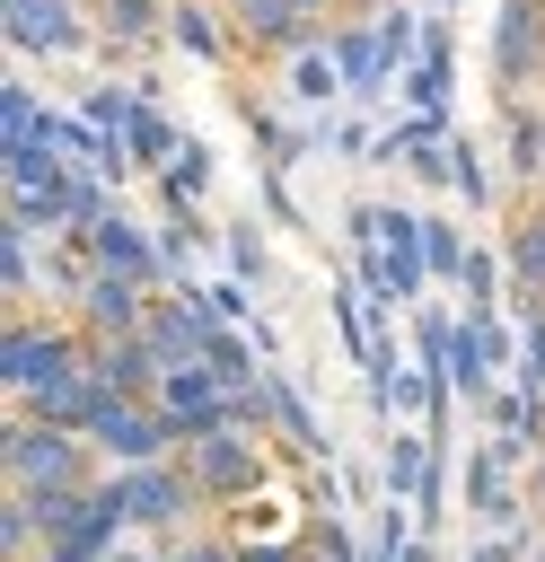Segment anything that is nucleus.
I'll list each match as a JSON object with an SVG mask.
<instances>
[{
	"label": "nucleus",
	"mask_w": 545,
	"mask_h": 562,
	"mask_svg": "<svg viewBox=\"0 0 545 562\" xmlns=\"http://www.w3.org/2000/svg\"><path fill=\"white\" fill-rule=\"evenodd\" d=\"M70 369H88L79 316H70V307H9V325H0V386L26 404L35 386H53V378H70Z\"/></svg>",
	"instance_id": "obj_1"
},
{
	"label": "nucleus",
	"mask_w": 545,
	"mask_h": 562,
	"mask_svg": "<svg viewBox=\"0 0 545 562\" xmlns=\"http://www.w3.org/2000/svg\"><path fill=\"white\" fill-rule=\"evenodd\" d=\"M97 439L53 430V422H9L0 430V492H53V483H97Z\"/></svg>",
	"instance_id": "obj_2"
},
{
	"label": "nucleus",
	"mask_w": 545,
	"mask_h": 562,
	"mask_svg": "<svg viewBox=\"0 0 545 562\" xmlns=\"http://www.w3.org/2000/svg\"><path fill=\"white\" fill-rule=\"evenodd\" d=\"M123 492H132V536H149V544H185V536H202V483H193V465L185 457H158V465H123Z\"/></svg>",
	"instance_id": "obj_3"
},
{
	"label": "nucleus",
	"mask_w": 545,
	"mask_h": 562,
	"mask_svg": "<svg viewBox=\"0 0 545 562\" xmlns=\"http://www.w3.org/2000/svg\"><path fill=\"white\" fill-rule=\"evenodd\" d=\"M176 457L193 465V483H202L211 509H246V501L272 492V439H255V430H211V439H193Z\"/></svg>",
	"instance_id": "obj_4"
},
{
	"label": "nucleus",
	"mask_w": 545,
	"mask_h": 562,
	"mask_svg": "<svg viewBox=\"0 0 545 562\" xmlns=\"http://www.w3.org/2000/svg\"><path fill=\"white\" fill-rule=\"evenodd\" d=\"M0 35L26 61H70V53L97 44V18L79 0H0Z\"/></svg>",
	"instance_id": "obj_5"
},
{
	"label": "nucleus",
	"mask_w": 545,
	"mask_h": 562,
	"mask_svg": "<svg viewBox=\"0 0 545 562\" xmlns=\"http://www.w3.org/2000/svg\"><path fill=\"white\" fill-rule=\"evenodd\" d=\"M492 97H545V0L492 9Z\"/></svg>",
	"instance_id": "obj_6"
},
{
	"label": "nucleus",
	"mask_w": 545,
	"mask_h": 562,
	"mask_svg": "<svg viewBox=\"0 0 545 562\" xmlns=\"http://www.w3.org/2000/svg\"><path fill=\"white\" fill-rule=\"evenodd\" d=\"M220 18L237 26V61H290V53H308V44L334 35V26L308 18L299 0H220Z\"/></svg>",
	"instance_id": "obj_7"
},
{
	"label": "nucleus",
	"mask_w": 545,
	"mask_h": 562,
	"mask_svg": "<svg viewBox=\"0 0 545 562\" xmlns=\"http://www.w3.org/2000/svg\"><path fill=\"white\" fill-rule=\"evenodd\" d=\"M88 439H97L105 465H158V457H176L167 404H141V395H105V413L88 422Z\"/></svg>",
	"instance_id": "obj_8"
},
{
	"label": "nucleus",
	"mask_w": 545,
	"mask_h": 562,
	"mask_svg": "<svg viewBox=\"0 0 545 562\" xmlns=\"http://www.w3.org/2000/svg\"><path fill=\"white\" fill-rule=\"evenodd\" d=\"M466 509H475V527H483V536L527 527V518H519V509H527V465H519L501 439L466 448Z\"/></svg>",
	"instance_id": "obj_9"
},
{
	"label": "nucleus",
	"mask_w": 545,
	"mask_h": 562,
	"mask_svg": "<svg viewBox=\"0 0 545 562\" xmlns=\"http://www.w3.org/2000/svg\"><path fill=\"white\" fill-rule=\"evenodd\" d=\"M141 334H149V351H158L167 369H193V360L211 351L220 316L202 307V290H158V299H149V316H141Z\"/></svg>",
	"instance_id": "obj_10"
},
{
	"label": "nucleus",
	"mask_w": 545,
	"mask_h": 562,
	"mask_svg": "<svg viewBox=\"0 0 545 562\" xmlns=\"http://www.w3.org/2000/svg\"><path fill=\"white\" fill-rule=\"evenodd\" d=\"M158 404H167V422H176V448H193V439L229 430V386L211 378V360L167 369V378H158Z\"/></svg>",
	"instance_id": "obj_11"
},
{
	"label": "nucleus",
	"mask_w": 545,
	"mask_h": 562,
	"mask_svg": "<svg viewBox=\"0 0 545 562\" xmlns=\"http://www.w3.org/2000/svg\"><path fill=\"white\" fill-rule=\"evenodd\" d=\"M88 18H97V53H105V61H149V53L167 44L176 0H97Z\"/></svg>",
	"instance_id": "obj_12"
},
{
	"label": "nucleus",
	"mask_w": 545,
	"mask_h": 562,
	"mask_svg": "<svg viewBox=\"0 0 545 562\" xmlns=\"http://www.w3.org/2000/svg\"><path fill=\"white\" fill-rule=\"evenodd\" d=\"M88 263H97V272H123V281H141V290H167V272H158V228H141L132 211H114V220L88 228Z\"/></svg>",
	"instance_id": "obj_13"
},
{
	"label": "nucleus",
	"mask_w": 545,
	"mask_h": 562,
	"mask_svg": "<svg viewBox=\"0 0 545 562\" xmlns=\"http://www.w3.org/2000/svg\"><path fill=\"white\" fill-rule=\"evenodd\" d=\"M149 299L158 290H141V281H123V272H88V290H79V334L88 342H105V334H141V316H149Z\"/></svg>",
	"instance_id": "obj_14"
},
{
	"label": "nucleus",
	"mask_w": 545,
	"mask_h": 562,
	"mask_svg": "<svg viewBox=\"0 0 545 562\" xmlns=\"http://www.w3.org/2000/svg\"><path fill=\"white\" fill-rule=\"evenodd\" d=\"M88 369H97L105 395H141V404H158V378H167V360L149 351V334H105V342H88Z\"/></svg>",
	"instance_id": "obj_15"
},
{
	"label": "nucleus",
	"mask_w": 545,
	"mask_h": 562,
	"mask_svg": "<svg viewBox=\"0 0 545 562\" xmlns=\"http://www.w3.org/2000/svg\"><path fill=\"white\" fill-rule=\"evenodd\" d=\"M325 53H334V70H343V97H378V88L396 79V70H387V44H378V18H334Z\"/></svg>",
	"instance_id": "obj_16"
},
{
	"label": "nucleus",
	"mask_w": 545,
	"mask_h": 562,
	"mask_svg": "<svg viewBox=\"0 0 545 562\" xmlns=\"http://www.w3.org/2000/svg\"><path fill=\"white\" fill-rule=\"evenodd\" d=\"M501 105V158H510V184L536 193L545 184V97H492Z\"/></svg>",
	"instance_id": "obj_17"
},
{
	"label": "nucleus",
	"mask_w": 545,
	"mask_h": 562,
	"mask_svg": "<svg viewBox=\"0 0 545 562\" xmlns=\"http://www.w3.org/2000/svg\"><path fill=\"white\" fill-rule=\"evenodd\" d=\"M18 413H26V422H53V430H79V439H88V422L105 413V386H97V369H70V378L35 386Z\"/></svg>",
	"instance_id": "obj_18"
},
{
	"label": "nucleus",
	"mask_w": 545,
	"mask_h": 562,
	"mask_svg": "<svg viewBox=\"0 0 545 562\" xmlns=\"http://www.w3.org/2000/svg\"><path fill=\"white\" fill-rule=\"evenodd\" d=\"M167 44H176V53H193V61H237V26L220 18V0H176Z\"/></svg>",
	"instance_id": "obj_19"
},
{
	"label": "nucleus",
	"mask_w": 545,
	"mask_h": 562,
	"mask_svg": "<svg viewBox=\"0 0 545 562\" xmlns=\"http://www.w3.org/2000/svg\"><path fill=\"white\" fill-rule=\"evenodd\" d=\"M501 263H510V299H545V220L519 202L510 211V237H501Z\"/></svg>",
	"instance_id": "obj_20"
},
{
	"label": "nucleus",
	"mask_w": 545,
	"mask_h": 562,
	"mask_svg": "<svg viewBox=\"0 0 545 562\" xmlns=\"http://www.w3.org/2000/svg\"><path fill=\"white\" fill-rule=\"evenodd\" d=\"M158 184V211L167 220H202V193H211V140H185V158L167 167V176H149Z\"/></svg>",
	"instance_id": "obj_21"
},
{
	"label": "nucleus",
	"mask_w": 545,
	"mask_h": 562,
	"mask_svg": "<svg viewBox=\"0 0 545 562\" xmlns=\"http://www.w3.org/2000/svg\"><path fill=\"white\" fill-rule=\"evenodd\" d=\"M53 202H62V237H88L97 220H114L123 202H114V184L97 176V167H70L62 184H53Z\"/></svg>",
	"instance_id": "obj_22"
},
{
	"label": "nucleus",
	"mask_w": 545,
	"mask_h": 562,
	"mask_svg": "<svg viewBox=\"0 0 545 562\" xmlns=\"http://www.w3.org/2000/svg\"><path fill=\"white\" fill-rule=\"evenodd\" d=\"M448 79H457V44H448V26L431 18V26H422V53H413V70H404V97H413V105H448Z\"/></svg>",
	"instance_id": "obj_23"
},
{
	"label": "nucleus",
	"mask_w": 545,
	"mask_h": 562,
	"mask_svg": "<svg viewBox=\"0 0 545 562\" xmlns=\"http://www.w3.org/2000/svg\"><path fill=\"white\" fill-rule=\"evenodd\" d=\"M185 140H193V132H176L158 105H141V114H132V132H123V149H132V167H141V176H167V167L185 158Z\"/></svg>",
	"instance_id": "obj_24"
},
{
	"label": "nucleus",
	"mask_w": 545,
	"mask_h": 562,
	"mask_svg": "<svg viewBox=\"0 0 545 562\" xmlns=\"http://www.w3.org/2000/svg\"><path fill=\"white\" fill-rule=\"evenodd\" d=\"M62 176H70V158H62L53 140H9V149H0V184H9V193H53Z\"/></svg>",
	"instance_id": "obj_25"
},
{
	"label": "nucleus",
	"mask_w": 545,
	"mask_h": 562,
	"mask_svg": "<svg viewBox=\"0 0 545 562\" xmlns=\"http://www.w3.org/2000/svg\"><path fill=\"white\" fill-rule=\"evenodd\" d=\"M431 465H440V448L431 439H413V430H396L387 439V465H378V483H387V501H422V483H431Z\"/></svg>",
	"instance_id": "obj_26"
},
{
	"label": "nucleus",
	"mask_w": 545,
	"mask_h": 562,
	"mask_svg": "<svg viewBox=\"0 0 545 562\" xmlns=\"http://www.w3.org/2000/svg\"><path fill=\"white\" fill-rule=\"evenodd\" d=\"M246 132H255V149H264V167H272V176H290V167L308 158V132H299V123H281L272 105H246Z\"/></svg>",
	"instance_id": "obj_27"
},
{
	"label": "nucleus",
	"mask_w": 545,
	"mask_h": 562,
	"mask_svg": "<svg viewBox=\"0 0 545 562\" xmlns=\"http://www.w3.org/2000/svg\"><path fill=\"white\" fill-rule=\"evenodd\" d=\"M281 79H290V97H299V105H325V97H343V70H334V53H325V44L290 53V61H281Z\"/></svg>",
	"instance_id": "obj_28"
},
{
	"label": "nucleus",
	"mask_w": 545,
	"mask_h": 562,
	"mask_svg": "<svg viewBox=\"0 0 545 562\" xmlns=\"http://www.w3.org/2000/svg\"><path fill=\"white\" fill-rule=\"evenodd\" d=\"M193 263H202V220H167V228H158V272H167V290H193V281H202Z\"/></svg>",
	"instance_id": "obj_29"
},
{
	"label": "nucleus",
	"mask_w": 545,
	"mask_h": 562,
	"mask_svg": "<svg viewBox=\"0 0 545 562\" xmlns=\"http://www.w3.org/2000/svg\"><path fill=\"white\" fill-rule=\"evenodd\" d=\"M220 255H229V281H246V290H264V281H272V246H264V228H255V220H229Z\"/></svg>",
	"instance_id": "obj_30"
},
{
	"label": "nucleus",
	"mask_w": 545,
	"mask_h": 562,
	"mask_svg": "<svg viewBox=\"0 0 545 562\" xmlns=\"http://www.w3.org/2000/svg\"><path fill=\"white\" fill-rule=\"evenodd\" d=\"M510 316H519V360H510V378L545 395V299H510Z\"/></svg>",
	"instance_id": "obj_31"
},
{
	"label": "nucleus",
	"mask_w": 545,
	"mask_h": 562,
	"mask_svg": "<svg viewBox=\"0 0 545 562\" xmlns=\"http://www.w3.org/2000/svg\"><path fill=\"white\" fill-rule=\"evenodd\" d=\"M44 123H53V105H44L26 79H9V88H0V149H9V140H44Z\"/></svg>",
	"instance_id": "obj_32"
},
{
	"label": "nucleus",
	"mask_w": 545,
	"mask_h": 562,
	"mask_svg": "<svg viewBox=\"0 0 545 562\" xmlns=\"http://www.w3.org/2000/svg\"><path fill=\"white\" fill-rule=\"evenodd\" d=\"M0 562H44V527H35L26 492H0Z\"/></svg>",
	"instance_id": "obj_33"
},
{
	"label": "nucleus",
	"mask_w": 545,
	"mask_h": 562,
	"mask_svg": "<svg viewBox=\"0 0 545 562\" xmlns=\"http://www.w3.org/2000/svg\"><path fill=\"white\" fill-rule=\"evenodd\" d=\"M79 114H88L97 132H114V140H123V132H132V114H141V88H123V79H97V88L79 97Z\"/></svg>",
	"instance_id": "obj_34"
},
{
	"label": "nucleus",
	"mask_w": 545,
	"mask_h": 562,
	"mask_svg": "<svg viewBox=\"0 0 545 562\" xmlns=\"http://www.w3.org/2000/svg\"><path fill=\"white\" fill-rule=\"evenodd\" d=\"M299 544H308L316 562H360V553H369V544H360V536L343 527V509H308V527H299Z\"/></svg>",
	"instance_id": "obj_35"
},
{
	"label": "nucleus",
	"mask_w": 545,
	"mask_h": 562,
	"mask_svg": "<svg viewBox=\"0 0 545 562\" xmlns=\"http://www.w3.org/2000/svg\"><path fill=\"white\" fill-rule=\"evenodd\" d=\"M457 290H466V307H501V290H510V263H501L492 246H466V272H457Z\"/></svg>",
	"instance_id": "obj_36"
},
{
	"label": "nucleus",
	"mask_w": 545,
	"mask_h": 562,
	"mask_svg": "<svg viewBox=\"0 0 545 562\" xmlns=\"http://www.w3.org/2000/svg\"><path fill=\"white\" fill-rule=\"evenodd\" d=\"M448 184H457L475 211H492V167H483V140H448Z\"/></svg>",
	"instance_id": "obj_37"
},
{
	"label": "nucleus",
	"mask_w": 545,
	"mask_h": 562,
	"mask_svg": "<svg viewBox=\"0 0 545 562\" xmlns=\"http://www.w3.org/2000/svg\"><path fill=\"white\" fill-rule=\"evenodd\" d=\"M422 263H431V281H457V272H466V237H457L440 211H422Z\"/></svg>",
	"instance_id": "obj_38"
},
{
	"label": "nucleus",
	"mask_w": 545,
	"mask_h": 562,
	"mask_svg": "<svg viewBox=\"0 0 545 562\" xmlns=\"http://www.w3.org/2000/svg\"><path fill=\"white\" fill-rule=\"evenodd\" d=\"M448 342H457V316L413 307V351H422V369H448Z\"/></svg>",
	"instance_id": "obj_39"
},
{
	"label": "nucleus",
	"mask_w": 545,
	"mask_h": 562,
	"mask_svg": "<svg viewBox=\"0 0 545 562\" xmlns=\"http://www.w3.org/2000/svg\"><path fill=\"white\" fill-rule=\"evenodd\" d=\"M202 290V307L220 316V325H255V299H246V281H193Z\"/></svg>",
	"instance_id": "obj_40"
},
{
	"label": "nucleus",
	"mask_w": 545,
	"mask_h": 562,
	"mask_svg": "<svg viewBox=\"0 0 545 562\" xmlns=\"http://www.w3.org/2000/svg\"><path fill=\"white\" fill-rule=\"evenodd\" d=\"M237 562H308L299 536H237Z\"/></svg>",
	"instance_id": "obj_41"
},
{
	"label": "nucleus",
	"mask_w": 545,
	"mask_h": 562,
	"mask_svg": "<svg viewBox=\"0 0 545 562\" xmlns=\"http://www.w3.org/2000/svg\"><path fill=\"white\" fill-rule=\"evenodd\" d=\"M264 220H272V228H299V202H290V176H272V167H264Z\"/></svg>",
	"instance_id": "obj_42"
},
{
	"label": "nucleus",
	"mask_w": 545,
	"mask_h": 562,
	"mask_svg": "<svg viewBox=\"0 0 545 562\" xmlns=\"http://www.w3.org/2000/svg\"><path fill=\"white\" fill-rule=\"evenodd\" d=\"M369 140H378V132H369V123H360V114H352V123H334V132H325V149H334V158H369Z\"/></svg>",
	"instance_id": "obj_43"
},
{
	"label": "nucleus",
	"mask_w": 545,
	"mask_h": 562,
	"mask_svg": "<svg viewBox=\"0 0 545 562\" xmlns=\"http://www.w3.org/2000/svg\"><path fill=\"white\" fill-rule=\"evenodd\" d=\"M176 562H237V536H185Z\"/></svg>",
	"instance_id": "obj_44"
},
{
	"label": "nucleus",
	"mask_w": 545,
	"mask_h": 562,
	"mask_svg": "<svg viewBox=\"0 0 545 562\" xmlns=\"http://www.w3.org/2000/svg\"><path fill=\"white\" fill-rule=\"evenodd\" d=\"M343 237H352V255L378 246V202H352V211H343Z\"/></svg>",
	"instance_id": "obj_45"
},
{
	"label": "nucleus",
	"mask_w": 545,
	"mask_h": 562,
	"mask_svg": "<svg viewBox=\"0 0 545 562\" xmlns=\"http://www.w3.org/2000/svg\"><path fill=\"white\" fill-rule=\"evenodd\" d=\"M114 562H176V553H167V544H149V536H141V544L123 536V544H114Z\"/></svg>",
	"instance_id": "obj_46"
},
{
	"label": "nucleus",
	"mask_w": 545,
	"mask_h": 562,
	"mask_svg": "<svg viewBox=\"0 0 545 562\" xmlns=\"http://www.w3.org/2000/svg\"><path fill=\"white\" fill-rule=\"evenodd\" d=\"M527 509H536V518H545V448H536V457H527Z\"/></svg>",
	"instance_id": "obj_47"
},
{
	"label": "nucleus",
	"mask_w": 545,
	"mask_h": 562,
	"mask_svg": "<svg viewBox=\"0 0 545 562\" xmlns=\"http://www.w3.org/2000/svg\"><path fill=\"white\" fill-rule=\"evenodd\" d=\"M396 562H440V544H431V536H413V544H404Z\"/></svg>",
	"instance_id": "obj_48"
},
{
	"label": "nucleus",
	"mask_w": 545,
	"mask_h": 562,
	"mask_svg": "<svg viewBox=\"0 0 545 562\" xmlns=\"http://www.w3.org/2000/svg\"><path fill=\"white\" fill-rule=\"evenodd\" d=\"M378 9H396V0H343V18H378Z\"/></svg>",
	"instance_id": "obj_49"
},
{
	"label": "nucleus",
	"mask_w": 545,
	"mask_h": 562,
	"mask_svg": "<svg viewBox=\"0 0 545 562\" xmlns=\"http://www.w3.org/2000/svg\"><path fill=\"white\" fill-rule=\"evenodd\" d=\"M299 9H308V18H325V26L343 18V0H299Z\"/></svg>",
	"instance_id": "obj_50"
},
{
	"label": "nucleus",
	"mask_w": 545,
	"mask_h": 562,
	"mask_svg": "<svg viewBox=\"0 0 545 562\" xmlns=\"http://www.w3.org/2000/svg\"><path fill=\"white\" fill-rule=\"evenodd\" d=\"M527 211H536V220H545V184H536V193H527Z\"/></svg>",
	"instance_id": "obj_51"
},
{
	"label": "nucleus",
	"mask_w": 545,
	"mask_h": 562,
	"mask_svg": "<svg viewBox=\"0 0 545 562\" xmlns=\"http://www.w3.org/2000/svg\"><path fill=\"white\" fill-rule=\"evenodd\" d=\"M360 562H396V553H378V544H369V553H360Z\"/></svg>",
	"instance_id": "obj_52"
},
{
	"label": "nucleus",
	"mask_w": 545,
	"mask_h": 562,
	"mask_svg": "<svg viewBox=\"0 0 545 562\" xmlns=\"http://www.w3.org/2000/svg\"><path fill=\"white\" fill-rule=\"evenodd\" d=\"M536 562H545V536H536Z\"/></svg>",
	"instance_id": "obj_53"
},
{
	"label": "nucleus",
	"mask_w": 545,
	"mask_h": 562,
	"mask_svg": "<svg viewBox=\"0 0 545 562\" xmlns=\"http://www.w3.org/2000/svg\"><path fill=\"white\" fill-rule=\"evenodd\" d=\"M79 9H97V0H79Z\"/></svg>",
	"instance_id": "obj_54"
}]
</instances>
